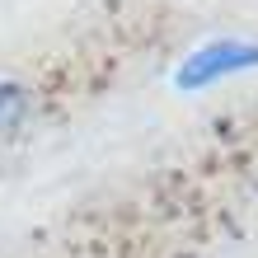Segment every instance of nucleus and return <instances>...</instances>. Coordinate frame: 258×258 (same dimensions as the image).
I'll use <instances>...</instances> for the list:
<instances>
[{
  "label": "nucleus",
  "instance_id": "f03ea898",
  "mask_svg": "<svg viewBox=\"0 0 258 258\" xmlns=\"http://www.w3.org/2000/svg\"><path fill=\"white\" fill-rule=\"evenodd\" d=\"M38 113V94L24 80H0V146L19 141Z\"/></svg>",
  "mask_w": 258,
  "mask_h": 258
},
{
  "label": "nucleus",
  "instance_id": "f257e3e1",
  "mask_svg": "<svg viewBox=\"0 0 258 258\" xmlns=\"http://www.w3.org/2000/svg\"><path fill=\"white\" fill-rule=\"evenodd\" d=\"M244 71H258V42L253 38H211L174 66V89L178 94H202V89L235 80Z\"/></svg>",
  "mask_w": 258,
  "mask_h": 258
}]
</instances>
